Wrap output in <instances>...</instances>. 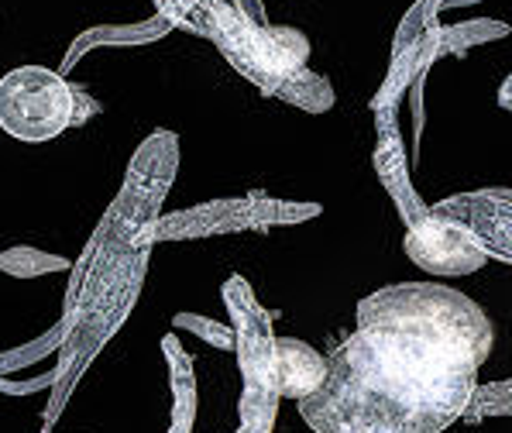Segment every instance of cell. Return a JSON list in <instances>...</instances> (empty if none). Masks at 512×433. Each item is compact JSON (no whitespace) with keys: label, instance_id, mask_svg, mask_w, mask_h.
Instances as JSON below:
<instances>
[{"label":"cell","instance_id":"obj_4","mask_svg":"<svg viewBox=\"0 0 512 433\" xmlns=\"http://www.w3.org/2000/svg\"><path fill=\"white\" fill-rule=\"evenodd\" d=\"M320 214L317 203L279 200L269 193H248L234 200H210L200 207L176 210V214L152 220L145 238L176 241V238H210V234H238V231H269V227L303 224Z\"/></svg>","mask_w":512,"mask_h":433},{"label":"cell","instance_id":"obj_2","mask_svg":"<svg viewBox=\"0 0 512 433\" xmlns=\"http://www.w3.org/2000/svg\"><path fill=\"white\" fill-rule=\"evenodd\" d=\"M169 28H186L217 45L248 83L275 97L310 62V38L289 25H269L262 0H155Z\"/></svg>","mask_w":512,"mask_h":433},{"label":"cell","instance_id":"obj_6","mask_svg":"<svg viewBox=\"0 0 512 433\" xmlns=\"http://www.w3.org/2000/svg\"><path fill=\"white\" fill-rule=\"evenodd\" d=\"M403 248L409 262L430 275H471L488 262V255L468 234L458 231L454 224L430 217V210L423 220L406 227Z\"/></svg>","mask_w":512,"mask_h":433},{"label":"cell","instance_id":"obj_10","mask_svg":"<svg viewBox=\"0 0 512 433\" xmlns=\"http://www.w3.org/2000/svg\"><path fill=\"white\" fill-rule=\"evenodd\" d=\"M62 269H69V262L59 255H49V251H38V248L0 251V272L14 275V279H35V275H49Z\"/></svg>","mask_w":512,"mask_h":433},{"label":"cell","instance_id":"obj_3","mask_svg":"<svg viewBox=\"0 0 512 433\" xmlns=\"http://www.w3.org/2000/svg\"><path fill=\"white\" fill-rule=\"evenodd\" d=\"M83 97L62 73L49 66H18L0 76V131L14 141L42 145L83 124Z\"/></svg>","mask_w":512,"mask_h":433},{"label":"cell","instance_id":"obj_12","mask_svg":"<svg viewBox=\"0 0 512 433\" xmlns=\"http://www.w3.org/2000/svg\"><path fill=\"white\" fill-rule=\"evenodd\" d=\"M499 100H502V107H506V110H509V80H506V83H502V93H499Z\"/></svg>","mask_w":512,"mask_h":433},{"label":"cell","instance_id":"obj_1","mask_svg":"<svg viewBox=\"0 0 512 433\" xmlns=\"http://www.w3.org/2000/svg\"><path fill=\"white\" fill-rule=\"evenodd\" d=\"M492 344L488 313L458 289H375L299 416L313 433H444L468 409Z\"/></svg>","mask_w":512,"mask_h":433},{"label":"cell","instance_id":"obj_8","mask_svg":"<svg viewBox=\"0 0 512 433\" xmlns=\"http://www.w3.org/2000/svg\"><path fill=\"white\" fill-rule=\"evenodd\" d=\"M169 21L165 18H152V21H131V25H97L86 28L73 45H69L66 55V69L76 66V59H83L90 49H110V45H145L155 42V38L169 35Z\"/></svg>","mask_w":512,"mask_h":433},{"label":"cell","instance_id":"obj_5","mask_svg":"<svg viewBox=\"0 0 512 433\" xmlns=\"http://www.w3.org/2000/svg\"><path fill=\"white\" fill-rule=\"evenodd\" d=\"M430 217L454 224L468 234L488 258L509 262L512 258V196L509 190H471L454 193L440 200L437 207H427Z\"/></svg>","mask_w":512,"mask_h":433},{"label":"cell","instance_id":"obj_11","mask_svg":"<svg viewBox=\"0 0 512 433\" xmlns=\"http://www.w3.org/2000/svg\"><path fill=\"white\" fill-rule=\"evenodd\" d=\"M509 28L502 21H488V18H475V21H464L458 28H440V38L437 45L444 49H454V52H464L468 45H478V42H492V38H506Z\"/></svg>","mask_w":512,"mask_h":433},{"label":"cell","instance_id":"obj_7","mask_svg":"<svg viewBox=\"0 0 512 433\" xmlns=\"http://www.w3.org/2000/svg\"><path fill=\"white\" fill-rule=\"evenodd\" d=\"M375 172L382 176L385 190H389V196L396 200V207L403 210L406 227H413L416 220L427 217V207L420 203V196H416V190H413V179H409L403 141H399L396 135L378 141V148H375Z\"/></svg>","mask_w":512,"mask_h":433},{"label":"cell","instance_id":"obj_9","mask_svg":"<svg viewBox=\"0 0 512 433\" xmlns=\"http://www.w3.org/2000/svg\"><path fill=\"white\" fill-rule=\"evenodd\" d=\"M275 100H286V104L310 110V114H324V110L334 107V86H330L327 76L313 73V69H299L296 76H289L275 90Z\"/></svg>","mask_w":512,"mask_h":433}]
</instances>
